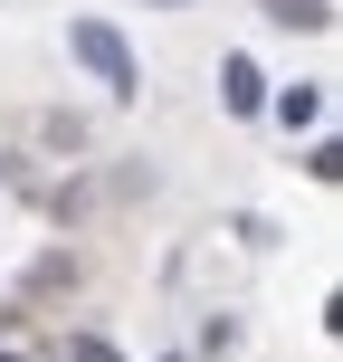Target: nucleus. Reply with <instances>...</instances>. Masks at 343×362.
<instances>
[{
	"mask_svg": "<svg viewBox=\"0 0 343 362\" xmlns=\"http://www.w3.org/2000/svg\"><path fill=\"white\" fill-rule=\"evenodd\" d=\"M76 362H115V344H95V334H86V344H76Z\"/></svg>",
	"mask_w": 343,
	"mask_h": 362,
	"instance_id": "obj_5",
	"label": "nucleus"
},
{
	"mask_svg": "<svg viewBox=\"0 0 343 362\" xmlns=\"http://www.w3.org/2000/svg\"><path fill=\"white\" fill-rule=\"evenodd\" d=\"M0 362H29V353H0Z\"/></svg>",
	"mask_w": 343,
	"mask_h": 362,
	"instance_id": "obj_6",
	"label": "nucleus"
},
{
	"mask_svg": "<svg viewBox=\"0 0 343 362\" xmlns=\"http://www.w3.org/2000/svg\"><path fill=\"white\" fill-rule=\"evenodd\" d=\"M315 115H325V95H315V86H286V95H277V124H286V134L315 124Z\"/></svg>",
	"mask_w": 343,
	"mask_h": 362,
	"instance_id": "obj_4",
	"label": "nucleus"
},
{
	"mask_svg": "<svg viewBox=\"0 0 343 362\" xmlns=\"http://www.w3.org/2000/svg\"><path fill=\"white\" fill-rule=\"evenodd\" d=\"M257 105H267V76L248 57H229V115H257Z\"/></svg>",
	"mask_w": 343,
	"mask_h": 362,
	"instance_id": "obj_3",
	"label": "nucleus"
},
{
	"mask_svg": "<svg viewBox=\"0 0 343 362\" xmlns=\"http://www.w3.org/2000/svg\"><path fill=\"white\" fill-rule=\"evenodd\" d=\"M277 29H334V0H267Z\"/></svg>",
	"mask_w": 343,
	"mask_h": 362,
	"instance_id": "obj_2",
	"label": "nucleus"
},
{
	"mask_svg": "<svg viewBox=\"0 0 343 362\" xmlns=\"http://www.w3.org/2000/svg\"><path fill=\"white\" fill-rule=\"evenodd\" d=\"M67 48L95 67V86H115V95H134V86H144V67H134L124 29H105V19H76V29H67Z\"/></svg>",
	"mask_w": 343,
	"mask_h": 362,
	"instance_id": "obj_1",
	"label": "nucleus"
}]
</instances>
